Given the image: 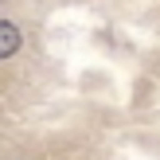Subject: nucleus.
Instances as JSON below:
<instances>
[{"label": "nucleus", "instance_id": "f257e3e1", "mask_svg": "<svg viewBox=\"0 0 160 160\" xmlns=\"http://www.w3.org/2000/svg\"><path fill=\"white\" fill-rule=\"evenodd\" d=\"M16 47H20V31H16V23H0V59H12Z\"/></svg>", "mask_w": 160, "mask_h": 160}]
</instances>
